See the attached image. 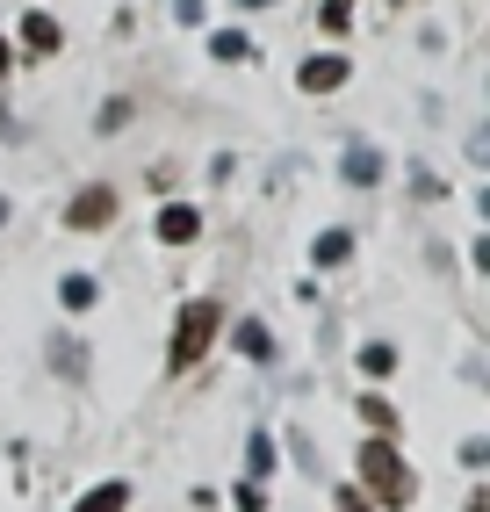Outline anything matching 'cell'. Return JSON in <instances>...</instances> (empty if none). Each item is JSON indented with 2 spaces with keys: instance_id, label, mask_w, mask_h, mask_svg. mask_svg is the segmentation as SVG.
Returning <instances> with one entry per match:
<instances>
[{
  "instance_id": "1",
  "label": "cell",
  "mask_w": 490,
  "mask_h": 512,
  "mask_svg": "<svg viewBox=\"0 0 490 512\" xmlns=\"http://www.w3.org/2000/svg\"><path fill=\"white\" fill-rule=\"evenodd\" d=\"M368 505H390V512H404L411 498H418V476L404 469V455L390 448V440H368L361 448V484H354Z\"/></svg>"
},
{
  "instance_id": "2",
  "label": "cell",
  "mask_w": 490,
  "mask_h": 512,
  "mask_svg": "<svg viewBox=\"0 0 490 512\" xmlns=\"http://www.w3.org/2000/svg\"><path fill=\"white\" fill-rule=\"evenodd\" d=\"M217 332H224V303H217V296L181 303V318H173V347H166V368H173V375H188L209 347H217Z\"/></svg>"
},
{
  "instance_id": "3",
  "label": "cell",
  "mask_w": 490,
  "mask_h": 512,
  "mask_svg": "<svg viewBox=\"0 0 490 512\" xmlns=\"http://www.w3.org/2000/svg\"><path fill=\"white\" fill-rule=\"evenodd\" d=\"M382 174H390V159H382L368 138H354V145H346V159H339V181H346V188H375Z\"/></svg>"
},
{
  "instance_id": "4",
  "label": "cell",
  "mask_w": 490,
  "mask_h": 512,
  "mask_svg": "<svg viewBox=\"0 0 490 512\" xmlns=\"http://www.w3.org/2000/svg\"><path fill=\"white\" fill-rule=\"evenodd\" d=\"M109 217H116V188H80L73 202H65V224L73 231H101Z\"/></svg>"
},
{
  "instance_id": "5",
  "label": "cell",
  "mask_w": 490,
  "mask_h": 512,
  "mask_svg": "<svg viewBox=\"0 0 490 512\" xmlns=\"http://www.w3.org/2000/svg\"><path fill=\"white\" fill-rule=\"evenodd\" d=\"M152 231H159V246H195V238H202V210H195V202H166Z\"/></svg>"
},
{
  "instance_id": "6",
  "label": "cell",
  "mask_w": 490,
  "mask_h": 512,
  "mask_svg": "<svg viewBox=\"0 0 490 512\" xmlns=\"http://www.w3.org/2000/svg\"><path fill=\"white\" fill-rule=\"evenodd\" d=\"M296 87H303V94H332V87H346V58H339V51H318V58H303Z\"/></svg>"
},
{
  "instance_id": "7",
  "label": "cell",
  "mask_w": 490,
  "mask_h": 512,
  "mask_svg": "<svg viewBox=\"0 0 490 512\" xmlns=\"http://www.w3.org/2000/svg\"><path fill=\"white\" fill-rule=\"evenodd\" d=\"M231 347H238L245 361H274V332H267L260 318H238V325H231Z\"/></svg>"
},
{
  "instance_id": "8",
  "label": "cell",
  "mask_w": 490,
  "mask_h": 512,
  "mask_svg": "<svg viewBox=\"0 0 490 512\" xmlns=\"http://www.w3.org/2000/svg\"><path fill=\"white\" fill-rule=\"evenodd\" d=\"M65 44V29L51 22V15H22V51H37V58H51Z\"/></svg>"
},
{
  "instance_id": "9",
  "label": "cell",
  "mask_w": 490,
  "mask_h": 512,
  "mask_svg": "<svg viewBox=\"0 0 490 512\" xmlns=\"http://www.w3.org/2000/svg\"><path fill=\"white\" fill-rule=\"evenodd\" d=\"M58 303H65V311H94V303H101V282H94V275H65V282H58Z\"/></svg>"
},
{
  "instance_id": "10",
  "label": "cell",
  "mask_w": 490,
  "mask_h": 512,
  "mask_svg": "<svg viewBox=\"0 0 490 512\" xmlns=\"http://www.w3.org/2000/svg\"><path fill=\"white\" fill-rule=\"evenodd\" d=\"M267 476H274V440L253 433V440H245V484H267Z\"/></svg>"
},
{
  "instance_id": "11",
  "label": "cell",
  "mask_w": 490,
  "mask_h": 512,
  "mask_svg": "<svg viewBox=\"0 0 490 512\" xmlns=\"http://www.w3.org/2000/svg\"><path fill=\"white\" fill-rule=\"evenodd\" d=\"M310 260H318V267H346V260H354V231H325L318 246H310Z\"/></svg>"
},
{
  "instance_id": "12",
  "label": "cell",
  "mask_w": 490,
  "mask_h": 512,
  "mask_svg": "<svg viewBox=\"0 0 490 512\" xmlns=\"http://www.w3.org/2000/svg\"><path fill=\"white\" fill-rule=\"evenodd\" d=\"M123 505H130V484H94L73 512H123Z\"/></svg>"
},
{
  "instance_id": "13",
  "label": "cell",
  "mask_w": 490,
  "mask_h": 512,
  "mask_svg": "<svg viewBox=\"0 0 490 512\" xmlns=\"http://www.w3.org/2000/svg\"><path fill=\"white\" fill-rule=\"evenodd\" d=\"M51 368L80 383V375H87V354H80V339H51Z\"/></svg>"
},
{
  "instance_id": "14",
  "label": "cell",
  "mask_w": 490,
  "mask_h": 512,
  "mask_svg": "<svg viewBox=\"0 0 490 512\" xmlns=\"http://www.w3.org/2000/svg\"><path fill=\"white\" fill-rule=\"evenodd\" d=\"M361 419H368L375 433H397V404H390V397H375V390H368V397H361Z\"/></svg>"
},
{
  "instance_id": "15",
  "label": "cell",
  "mask_w": 490,
  "mask_h": 512,
  "mask_svg": "<svg viewBox=\"0 0 490 512\" xmlns=\"http://www.w3.org/2000/svg\"><path fill=\"white\" fill-rule=\"evenodd\" d=\"M209 58H224V65H231V58H253V44H245L238 29H217V37H209Z\"/></svg>"
},
{
  "instance_id": "16",
  "label": "cell",
  "mask_w": 490,
  "mask_h": 512,
  "mask_svg": "<svg viewBox=\"0 0 490 512\" xmlns=\"http://www.w3.org/2000/svg\"><path fill=\"white\" fill-rule=\"evenodd\" d=\"M361 368H368V375H390V368H397V347H382V339H368V347H361Z\"/></svg>"
},
{
  "instance_id": "17",
  "label": "cell",
  "mask_w": 490,
  "mask_h": 512,
  "mask_svg": "<svg viewBox=\"0 0 490 512\" xmlns=\"http://www.w3.org/2000/svg\"><path fill=\"white\" fill-rule=\"evenodd\" d=\"M411 195H426V202H440V195H447V181L433 174V166H411Z\"/></svg>"
},
{
  "instance_id": "18",
  "label": "cell",
  "mask_w": 490,
  "mask_h": 512,
  "mask_svg": "<svg viewBox=\"0 0 490 512\" xmlns=\"http://www.w3.org/2000/svg\"><path fill=\"white\" fill-rule=\"evenodd\" d=\"M318 15H325V29H346V22H354V0H325Z\"/></svg>"
},
{
  "instance_id": "19",
  "label": "cell",
  "mask_w": 490,
  "mask_h": 512,
  "mask_svg": "<svg viewBox=\"0 0 490 512\" xmlns=\"http://www.w3.org/2000/svg\"><path fill=\"white\" fill-rule=\"evenodd\" d=\"M123 123H130V101L116 94V101H109V109H101V130H123Z\"/></svg>"
},
{
  "instance_id": "20",
  "label": "cell",
  "mask_w": 490,
  "mask_h": 512,
  "mask_svg": "<svg viewBox=\"0 0 490 512\" xmlns=\"http://www.w3.org/2000/svg\"><path fill=\"white\" fill-rule=\"evenodd\" d=\"M231 505H238V512H260V484H238V491H231Z\"/></svg>"
},
{
  "instance_id": "21",
  "label": "cell",
  "mask_w": 490,
  "mask_h": 512,
  "mask_svg": "<svg viewBox=\"0 0 490 512\" xmlns=\"http://www.w3.org/2000/svg\"><path fill=\"white\" fill-rule=\"evenodd\" d=\"M339 512H375V505H368V498H361L354 484H346V491H339Z\"/></svg>"
},
{
  "instance_id": "22",
  "label": "cell",
  "mask_w": 490,
  "mask_h": 512,
  "mask_svg": "<svg viewBox=\"0 0 490 512\" xmlns=\"http://www.w3.org/2000/svg\"><path fill=\"white\" fill-rule=\"evenodd\" d=\"M173 15H181V22H202V0H173Z\"/></svg>"
},
{
  "instance_id": "23",
  "label": "cell",
  "mask_w": 490,
  "mask_h": 512,
  "mask_svg": "<svg viewBox=\"0 0 490 512\" xmlns=\"http://www.w3.org/2000/svg\"><path fill=\"white\" fill-rule=\"evenodd\" d=\"M0 73H15V58H8V37H0Z\"/></svg>"
},
{
  "instance_id": "24",
  "label": "cell",
  "mask_w": 490,
  "mask_h": 512,
  "mask_svg": "<svg viewBox=\"0 0 490 512\" xmlns=\"http://www.w3.org/2000/svg\"><path fill=\"white\" fill-rule=\"evenodd\" d=\"M469 512H490V491H476V498H469Z\"/></svg>"
},
{
  "instance_id": "25",
  "label": "cell",
  "mask_w": 490,
  "mask_h": 512,
  "mask_svg": "<svg viewBox=\"0 0 490 512\" xmlns=\"http://www.w3.org/2000/svg\"><path fill=\"white\" fill-rule=\"evenodd\" d=\"M238 8H274V0H238Z\"/></svg>"
},
{
  "instance_id": "26",
  "label": "cell",
  "mask_w": 490,
  "mask_h": 512,
  "mask_svg": "<svg viewBox=\"0 0 490 512\" xmlns=\"http://www.w3.org/2000/svg\"><path fill=\"white\" fill-rule=\"evenodd\" d=\"M0 224H8V195H0Z\"/></svg>"
}]
</instances>
